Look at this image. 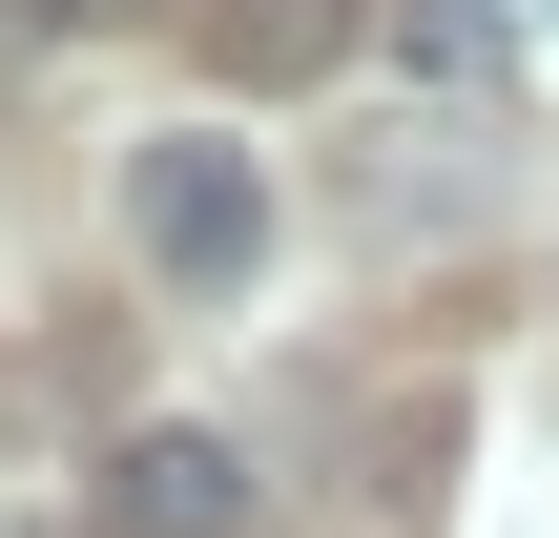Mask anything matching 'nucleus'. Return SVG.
Masks as SVG:
<instances>
[{"label":"nucleus","instance_id":"7ed1b4c3","mask_svg":"<svg viewBox=\"0 0 559 538\" xmlns=\"http://www.w3.org/2000/svg\"><path fill=\"white\" fill-rule=\"evenodd\" d=\"M373 41V0H207V62L228 83H332Z\"/></svg>","mask_w":559,"mask_h":538},{"label":"nucleus","instance_id":"f03ea898","mask_svg":"<svg viewBox=\"0 0 559 538\" xmlns=\"http://www.w3.org/2000/svg\"><path fill=\"white\" fill-rule=\"evenodd\" d=\"M104 518L124 538H249V456H228L207 415H145V435L104 456Z\"/></svg>","mask_w":559,"mask_h":538},{"label":"nucleus","instance_id":"39448f33","mask_svg":"<svg viewBox=\"0 0 559 538\" xmlns=\"http://www.w3.org/2000/svg\"><path fill=\"white\" fill-rule=\"evenodd\" d=\"M145 0H0V41H124Z\"/></svg>","mask_w":559,"mask_h":538},{"label":"nucleus","instance_id":"20e7f679","mask_svg":"<svg viewBox=\"0 0 559 538\" xmlns=\"http://www.w3.org/2000/svg\"><path fill=\"white\" fill-rule=\"evenodd\" d=\"M373 41H394L436 104H498V83H519V21H498V0H373Z\"/></svg>","mask_w":559,"mask_h":538},{"label":"nucleus","instance_id":"f257e3e1","mask_svg":"<svg viewBox=\"0 0 559 538\" xmlns=\"http://www.w3.org/2000/svg\"><path fill=\"white\" fill-rule=\"evenodd\" d=\"M124 249H145L166 290H249V270H270V166H249L228 124L124 145Z\"/></svg>","mask_w":559,"mask_h":538}]
</instances>
